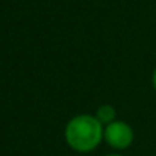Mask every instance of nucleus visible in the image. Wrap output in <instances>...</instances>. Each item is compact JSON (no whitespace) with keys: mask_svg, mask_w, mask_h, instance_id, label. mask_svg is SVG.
Listing matches in <instances>:
<instances>
[{"mask_svg":"<svg viewBox=\"0 0 156 156\" xmlns=\"http://www.w3.org/2000/svg\"><path fill=\"white\" fill-rule=\"evenodd\" d=\"M68 147L77 153L96 150L105 140V126L91 114H79L68 120L64 129Z\"/></svg>","mask_w":156,"mask_h":156,"instance_id":"f257e3e1","label":"nucleus"},{"mask_svg":"<svg viewBox=\"0 0 156 156\" xmlns=\"http://www.w3.org/2000/svg\"><path fill=\"white\" fill-rule=\"evenodd\" d=\"M135 132L132 126L123 120H114L105 126V140L106 144L115 150H126L133 144Z\"/></svg>","mask_w":156,"mask_h":156,"instance_id":"f03ea898","label":"nucleus"},{"mask_svg":"<svg viewBox=\"0 0 156 156\" xmlns=\"http://www.w3.org/2000/svg\"><path fill=\"white\" fill-rule=\"evenodd\" d=\"M96 118L103 124H109V123H112L114 120H117V112H115V108L112 106V105H100L99 108H97V111H96Z\"/></svg>","mask_w":156,"mask_h":156,"instance_id":"7ed1b4c3","label":"nucleus"},{"mask_svg":"<svg viewBox=\"0 0 156 156\" xmlns=\"http://www.w3.org/2000/svg\"><path fill=\"white\" fill-rule=\"evenodd\" d=\"M152 85H153V90L156 91V68L153 70V74H152Z\"/></svg>","mask_w":156,"mask_h":156,"instance_id":"20e7f679","label":"nucleus"},{"mask_svg":"<svg viewBox=\"0 0 156 156\" xmlns=\"http://www.w3.org/2000/svg\"><path fill=\"white\" fill-rule=\"evenodd\" d=\"M106 156H123V155H118V153H109V155H106Z\"/></svg>","mask_w":156,"mask_h":156,"instance_id":"39448f33","label":"nucleus"}]
</instances>
